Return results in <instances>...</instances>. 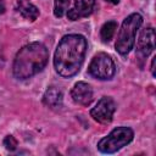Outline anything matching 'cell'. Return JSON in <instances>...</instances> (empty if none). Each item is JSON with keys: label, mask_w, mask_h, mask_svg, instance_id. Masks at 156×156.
Instances as JSON below:
<instances>
[{"label": "cell", "mask_w": 156, "mask_h": 156, "mask_svg": "<svg viewBox=\"0 0 156 156\" xmlns=\"http://www.w3.org/2000/svg\"><path fill=\"white\" fill-rule=\"evenodd\" d=\"M87 39L80 34L65 35L56 46L54 55L55 71L63 78L77 74L84 62L87 52Z\"/></svg>", "instance_id": "6da1fadb"}, {"label": "cell", "mask_w": 156, "mask_h": 156, "mask_svg": "<svg viewBox=\"0 0 156 156\" xmlns=\"http://www.w3.org/2000/svg\"><path fill=\"white\" fill-rule=\"evenodd\" d=\"M49 60V51L41 43L34 41L24 45L16 55L12 73L17 79H28L41 72Z\"/></svg>", "instance_id": "7a4b0ae2"}, {"label": "cell", "mask_w": 156, "mask_h": 156, "mask_svg": "<svg viewBox=\"0 0 156 156\" xmlns=\"http://www.w3.org/2000/svg\"><path fill=\"white\" fill-rule=\"evenodd\" d=\"M143 23V17L140 13H130L122 23L121 29L116 40V50L121 55H127L134 46L135 34Z\"/></svg>", "instance_id": "3957f363"}, {"label": "cell", "mask_w": 156, "mask_h": 156, "mask_svg": "<svg viewBox=\"0 0 156 156\" xmlns=\"http://www.w3.org/2000/svg\"><path fill=\"white\" fill-rule=\"evenodd\" d=\"M134 133L128 127H117L98 143V149L102 154H115L133 140Z\"/></svg>", "instance_id": "277c9868"}, {"label": "cell", "mask_w": 156, "mask_h": 156, "mask_svg": "<svg viewBox=\"0 0 156 156\" xmlns=\"http://www.w3.org/2000/svg\"><path fill=\"white\" fill-rule=\"evenodd\" d=\"M88 72L91 77L96 79L107 80L115 76L116 66L110 55L105 52H99L93 57L91 62L89 63Z\"/></svg>", "instance_id": "5b68a950"}, {"label": "cell", "mask_w": 156, "mask_h": 156, "mask_svg": "<svg viewBox=\"0 0 156 156\" xmlns=\"http://www.w3.org/2000/svg\"><path fill=\"white\" fill-rule=\"evenodd\" d=\"M115 110H116L115 101L110 96H104L90 110V116L99 123L108 124L113 118Z\"/></svg>", "instance_id": "8992f818"}, {"label": "cell", "mask_w": 156, "mask_h": 156, "mask_svg": "<svg viewBox=\"0 0 156 156\" xmlns=\"http://www.w3.org/2000/svg\"><path fill=\"white\" fill-rule=\"evenodd\" d=\"M136 49H138V52L143 57L149 56L154 51V49H155V29L152 27H146L140 32L138 41H136Z\"/></svg>", "instance_id": "52a82bcc"}, {"label": "cell", "mask_w": 156, "mask_h": 156, "mask_svg": "<svg viewBox=\"0 0 156 156\" xmlns=\"http://www.w3.org/2000/svg\"><path fill=\"white\" fill-rule=\"evenodd\" d=\"M72 100L82 106H88L93 101V89L85 82H78L71 90Z\"/></svg>", "instance_id": "ba28073f"}, {"label": "cell", "mask_w": 156, "mask_h": 156, "mask_svg": "<svg viewBox=\"0 0 156 156\" xmlns=\"http://www.w3.org/2000/svg\"><path fill=\"white\" fill-rule=\"evenodd\" d=\"M95 6V0H74V6L67 10V17L71 21H77L88 17Z\"/></svg>", "instance_id": "9c48e42d"}, {"label": "cell", "mask_w": 156, "mask_h": 156, "mask_svg": "<svg viewBox=\"0 0 156 156\" xmlns=\"http://www.w3.org/2000/svg\"><path fill=\"white\" fill-rule=\"evenodd\" d=\"M62 98H63V95L60 89H57L55 87H50L45 91L43 101L48 107H50L52 110H57V108L62 107V101H63Z\"/></svg>", "instance_id": "30bf717a"}, {"label": "cell", "mask_w": 156, "mask_h": 156, "mask_svg": "<svg viewBox=\"0 0 156 156\" xmlns=\"http://www.w3.org/2000/svg\"><path fill=\"white\" fill-rule=\"evenodd\" d=\"M17 12L26 20L35 21L39 16V10L35 5H33L29 0H17L16 2Z\"/></svg>", "instance_id": "8fae6325"}, {"label": "cell", "mask_w": 156, "mask_h": 156, "mask_svg": "<svg viewBox=\"0 0 156 156\" xmlns=\"http://www.w3.org/2000/svg\"><path fill=\"white\" fill-rule=\"evenodd\" d=\"M117 29V22L116 21H107L104 23V26L100 29V35L104 41H110Z\"/></svg>", "instance_id": "7c38bea8"}, {"label": "cell", "mask_w": 156, "mask_h": 156, "mask_svg": "<svg viewBox=\"0 0 156 156\" xmlns=\"http://www.w3.org/2000/svg\"><path fill=\"white\" fill-rule=\"evenodd\" d=\"M69 6V0H55L54 4V15L56 17H62Z\"/></svg>", "instance_id": "4fadbf2b"}, {"label": "cell", "mask_w": 156, "mask_h": 156, "mask_svg": "<svg viewBox=\"0 0 156 156\" xmlns=\"http://www.w3.org/2000/svg\"><path fill=\"white\" fill-rule=\"evenodd\" d=\"M17 145H18V143H17V140H16V138L13 135H6L5 136V139H4V146H5L6 150L13 151V150L17 149Z\"/></svg>", "instance_id": "5bb4252c"}, {"label": "cell", "mask_w": 156, "mask_h": 156, "mask_svg": "<svg viewBox=\"0 0 156 156\" xmlns=\"http://www.w3.org/2000/svg\"><path fill=\"white\" fill-rule=\"evenodd\" d=\"M155 61H156V57H154L152 61H151V73H152L154 77L156 76V73H155Z\"/></svg>", "instance_id": "9a60e30c"}, {"label": "cell", "mask_w": 156, "mask_h": 156, "mask_svg": "<svg viewBox=\"0 0 156 156\" xmlns=\"http://www.w3.org/2000/svg\"><path fill=\"white\" fill-rule=\"evenodd\" d=\"M5 12V2L4 0H0V15Z\"/></svg>", "instance_id": "2e32d148"}, {"label": "cell", "mask_w": 156, "mask_h": 156, "mask_svg": "<svg viewBox=\"0 0 156 156\" xmlns=\"http://www.w3.org/2000/svg\"><path fill=\"white\" fill-rule=\"evenodd\" d=\"M106 1H107V2H111V4H113V5H117L121 0H106Z\"/></svg>", "instance_id": "e0dca14e"}]
</instances>
